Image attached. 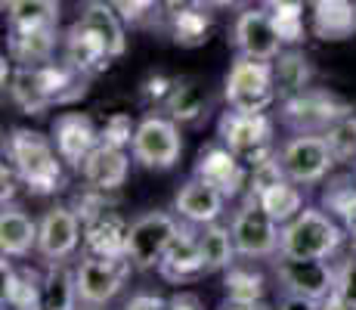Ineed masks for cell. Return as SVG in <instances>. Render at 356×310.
Wrapping results in <instances>:
<instances>
[{
    "instance_id": "41",
    "label": "cell",
    "mask_w": 356,
    "mask_h": 310,
    "mask_svg": "<svg viewBox=\"0 0 356 310\" xmlns=\"http://www.w3.org/2000/svg\"><path fill=\"white\" fill-rule=\"evenodd\" d=\"M168 310H204V304L195 292H177L168 298Z\"/></svg>"
},
{
    "instance_id": "24",
    "label": "cell",
    "mask_w": 356,
    "mask_h": 310,
    "mask_svg": "<svg viewBox=\"0 0 356 310\" xmlns=\"http://www.w3.org/2000/svg\"><path fill=\"white\" fill-rule=\"evenodd\" d=\"M78 301V270H68L63 261L50 264L40 286V310H74Z\"/></svg>"
},
{
    "instance_id": "35",
    "label": "cell",
    "mask_w": 356,
    "mask_h": 310,
    "mask_svg": "<svg viewBox=\"0 0 356 310\" xmlns=\"http://www.w3.org/2000/svg\"><path fill=\"white\" fill-rule=\"evenodd\" d=\"M208 29H211V22H208V16L202 13V6L174 16V40H177V44H183V47L202 44L204 34H208Z\"/></svg>"
},
{
    "instance_id": "26",
    "label": "cell",
    "mask_w": 356,
    "mask_h": 310,
    "mask_svg": "<svg viewBox=\"0 0 356 310\" xmlns=\"http://www.w3.org/2000/svg\"><path fill=\"white\" fill-rule=\"evenodd\" d=\"M10 31H38L59 25V0H10Z\"/></svg>"
},
{
    "instance_id": "32",
    "label": "cell",
    "mask_w": 356,
    "mask_h": 310,
    "mask_svg": "<svg viewBox=\"0 0 356 310\" xmlns=\"http://www.w3.org/2000/svg\"><path fill=\"white\" fill-rule=\"evenodd\" d=\"M316 19L325 38H344L356 29V6L353 0H319Z\"/></svg>"
},
{
    "instance_id": "5",
    "label": "cell",
    "mask_w": 356,
    "mask_h": 310,
    "mask_svg": "<svg viewBox=\"0 0 356 310\" xmlns=\"http://www.w3.org/2000/svg\"><path fill=\"white\" fill-rule=\"evenodd\" d=\"M223 146L232 149L251 168L273 155V121L266 112H227L217 124Z\"/></svg>"
},
{
    "instance_id": "45",
    "label": "cell",
    "mask_w": 356,
    "mask_h": 310,
    "mask_svg": "<svg viewBox=\"0 0 356 310\" xmlns=\"http://www.w3.org/2000/svg\"><path fill=\"white\" fill-rule=\"evenodd\" d=\"M204 3H211V6H236V3H242V0H204Z\"/></svg>"
},
{
    "instance_id": "13",
    "label": "cell",
    "mask_w": 356,
    "mask_h": 310,
    "mask_svg": "<svg viewBox=\"0 0 356 310\" xmlns=\"http://www.w3.org/2000/svg\"><path fill=\"white\" fill-rule=\"evenodd\" d=\"M276 279L282 292L304 295V298L325 301L334 292V267L325 261H307V258H289L279 254L276 261Z\"/></svg>"
},
{
    "instance_id": "31",
    "label": "cell",
    "mask_w": 356,
    "mask_h": 310,
    "mask_svg": "<svg viewBox=\"0 0 356 310\" xmlns=\"http://www.w3.org/2000/svg\"><path fill=\"white\" fill-rule=\"evenodd\" d=\"M40 286L38 277L29 270H10L3 267V301L13 310H40Z\"/></svg>"
},
{
    "instance_id": "33",
    "label": "cell",
    "mask_w": 356,
    "mask_h": 310,
    "mask_svg": "<svg viewBox=\"0 0 356 310\" xmlns=\"http://www.w3.org/2000/svg\"><path fill=\"white\" fill-rule=\"evenodd\" d=\"M266 292V279L260 273L248 270V267H229L227 273V298L238 301V304H254L264 301Z\"/></svg>"
},
{
    "instance_id": "34",
    "label": "cell",
    "mask_w": 356,
    "mask_h": 310,
    "mask_svg": "<svg viewBox=\"0 0 356 310\" xmlns=\"http://www.w3.org/2000/svg\"><path fill=\"white\" fill-rule=\"evenodd\" d=\"M328 149H332L334 162H353L356 158V118L353 115H344L332 124V127L323 130Z\"/></svg>"
},
{
    "instance_id": "36",
    "label": "cell",
    "mask_w": 356,
    "mask_h": 310,
    "mask_svg": "<svg viewBox=\"0 0 356 310\" xmlns=\"http://www.w3.org/2000/svg\"><path fill=\"white\" fill-rule=\"evenodd\" d=\"M325 205L344 217L347 233H350L353 242H356V186H350V180L334 183V189L325 192Z\"/></svg>"
},
{
    "instance_id": "1",
    "label": "cell",
    "mask_w": 356,
    "mask_h": 310,
    "mask_svg": "<svg viewBox=\"0 0 356 310\" xmlns=\"http://www.w3.org/2000/svg\"><path fill=\"white\" fill-rule=\"evenodd\" d=\"M87 75H78L74 68L40 62V65H19L10 78V96L22 112L44 115L50 106H68L87 93Z\"/></svg>"
},
{
    "instance_id": "2",
    "label": "cell",
    "mask_w": 356,
    "mask_h": 310,
    "mask_svg": "<svg viewBox=\"0 0 356 310\" xmlns=\"http://www.w3.org/2000/svg\"><path fill=\"white\" fill-rule=\"evenodd\" d=\"M6 158L22 177V186H29L34 196H50L63 189V155L56 143H50L38 130L16 127L6 137Z\"/></svg>"
},
{
    "instance_id": "4",
    "label": "cell",
    "mask_w": 356,
    "mask_h": 310,
    "mask_svg": "<svg viewBox=\"0 0 356 310\" xmlns=\"http://www.w3.org/2000/svg\"><path fill=\"white\" fill-rule=\"evenodd\" d=\"M227 102L236 112H266L276 102V75L270 62L238 56L227 75Z\"/></svg>"
},
{
    "instance_id": "16",
    "label": "cell",
    "mask_w": 356,
    "mask_h": 310,
    "mask_svg": "<svg viewBox=\"0 0 356 310\" xmlns=\"http://www.w3.org/2000/svg\"><path fill=\"white\" fill-rule=\"evenodd\" d=\"M127 171H130V155L124 153V146L108 143V140H99V146L81 164V174H84L87 186L99 192L121 189L127 180Z\"/></svg>"
},
{
    "instance_id": "21",
    "label": "cell",
    "mask_w": 356,
    "mask_h": 310,
    "mask_svg": "<svg viewBox=\"0 0 356 310\" xmlns=\"http://www.w3.org/2000/svg\"><path fill=\"white\" fill-rule=\"evenodd\" d=\"M78 22L84 25V29H90L102 44H106V50L112 59L124 56L127 38H124V25H121V13L115 10L108 0H90V3L84 6Z\"/></svg>"
},
{
    "instance_id": "38",
    "label": "cell",
    "mask_w": 356,
    "mask_h": 310,
    "mask_svg": "<svg viewBox=\"0 0 356 310\" xmlns=\"http://www.w3.org/2000/svg\"><path fill=\"white\" fill-rule=\"evenodd\" d=\"M334 292L356 307V254H347V258L334 267Z\"/></svg>"
},
{
    "instance_id": "30",
    "label": "cell",
    "mask_w": 356,
    "mask_h": 310,
    "mask_svg": "<svg viewBox=\"0 0 356 310\" xmlns=\"http://www.w3.org/2000/svg\"><path fill=\"white\" fill-rule=\"evenodd\" d=\"M257 199L264 202V208L273 215V220L276 224H289V220H294L304 211V196H300L298 183L294 180H279L273 186H266L264 192H257Z\"/></svg>"
},
{
    "instance_id": "8",
    "label": "cell",
    "mask_w": 356,
    "mask_h": 310,
    "mask_svg": "<svg viewBox=\"0 0 356 310\" xmlns=\"http://www.w3.org/2000/svg\"><path fill=\"white\" fill-rule=\"evenodd\" d=\"M180 233V224L168 215V211H149V215L136 217L127 233V258L136 270H149L159 267L164 251H168L170 239Z\"/></svg>"
},
{
    "instance_id": "27",
    "label": "cell",
    "mask_w": 356,
    "mask_h": 310,
    "mask_svg": "<svg viewBox=\"0 0 356 310\" xmlns=\"http://www.w3.org/2000/svg\"><path fill=\"white\" fill-rule=\"evenodd\" d=\"M198 248H202V261H204V273H217V270H229L232 258H236V242H232V230L229 226L204 224V230L198 233Z\"/></svg>"
},
{
    "instance_id": "43",
    "label": "cell",
    "mask_w": 356,
    "mask_h": 310,
    "mask_svg": "<svg viewBox=\"0 0 356 310\" xmlns=\"http://www.w3.org/2000/svg\"><path fill=\"white\" fill-rule=\"evenodd\" d=\"M323 310H356V307L350 304V301L341 298L338 292H332V295H328V298L323 301Z\"/></svg>"
},
{
    "instance_id": "39",
    "label": "cell",
    "mask_w": 356,
    "mask_h": 310,
    "mask_svg": "<svg viewBox=\"0 0 356 310\" xmlns=\"http://www.w3.org/2000/svg\"><path fill=\"white\" fill-rule=\"evenodd\" d=\"M108 3H112L115 10L121 13V19H127V22H134V25H140L143 19L155 13L159 0H108Z\"/></svg>"
},
{
    "instance_id": "14",
    "label": "cell",
    "mask_w": 356,
    "mask_h": 310,
    "mask_svg": "<svg viewBox=\"0 0 356 310\" xmlns=\"http://www.w3.org/2000/svg\"><path fill=\"white\" fill-rule=\"evenodd\" d=\"M81 224H84V220H81L78 211L65 208V205H56V208L47 211L38 224V251H40V258H47L50 264H56V261H65L68 254H74L81 236H84Z\"/></svg>"
},
{
    "instance_id": "10",
    "label": "cell",
    "mask_w": 356,
    "mask_h": 310,
    "mask_svg": "<svg viewBox=\"0 0 356 310\" xmlns=\"http://www.w3.org/2000/svg\"><path fill=\"white\" fill-rule=\"evenodd\" d=\"M279 164L289 180L298 186H310L319 183L334 168V155L323 134H298L279 149Z\"/></svg>"
},
{
    "instance_id": "18",
    "label": "cell",
    "mask_w": 356,
    "mask_h": 310,
    "mask_svg": "<svg viewBox=\"0 0 356 310\" xmlns=\"http://www.w3.org/2000/svg\"><path fill=\"white\" fill-rule=\"evenodd\" d=\"M195 177H202V180L214 183L227 199L238 196V192H242V186L248 183V171H245V162H242V158H238L236 153H232V149H227V146H211V149H204L202 158H198V164H195Z\"/></svg>"
},
{
    "instance_id": "28",
    "label": "cell",
    "mask_w": 356,
    "mask_h": 310,
    "mask_svg": "<svg viewBox=\"0 0 356 310\" xmlns=\"http://www.w3.org/2000/svg\"><path fill=\"white\" fill-rule=\"evenodd\" d=\"M56 50V29H38V31H10V56L19 65H40L50 62Z\"/></svg>"
},
{
    "instance_id": "23",
    "label": "cell",
    "mask_w": 356,
    "mask_h": 310,
    "mask_svg": "<svg viewBox=\"0 0 356 310\" xmlns=\"http://www.w3.org/2000/svg\"><path fill=\"white\" fill-rule=\"evenodd\" d=\"M211 109V93L204 84H198L193 78L174 81L168 100H164V112L168 118H174L177 124H195L198 118H204Z\"/></svg>"
},
{
    "instance_id": "37",
    "label": "cell",
    "mask_w": 356,
    "mask_h": 310,
    "mask_svg": "<svg viewBox=\"0 0 356 310\" xmlns=\"http://www.w3.org/2000/svg\"><path fill=\"white\" fill-rule=\"evenodd\" d=\"M273 19H276V29L282 34L285 44H294V40L304 38V22H300L298 0H279V6L273 10Z\"/></svg>"
},
{
    "instance_id": "3",
    "label": "cell",
    "mask_w": 356,
    "mask_h": 310,
    "mask_svg": "<svg viewBox=\"0 0 356 310\" xmlns=\"http://www.w3.org/2000/svg\"><path fill=\"white\" fill-rule=\"evenodd\" d=\"M344 242V233L328 215L316 208H304L294 220L282 224L279 236V254L289 258H307V261H325Z\"/></svg>"
},
{
    "instance_id": "9",
    "label": "cell",
    "mask_w": 356,
    "mask_h": 310,
    "mask_svg": "<svg viewBox=\"0 0 356 310\" xmlns=\"http://www.w3.org/2000/svg\"><path fill=\"white\" fill-rule=\"evenodd\" d=\"M344 115H350V106L325 91H310L307 87V91L282 100V121L298 134H323L325 127H332Z\"/></svg>"
},
{
    "instance_id": "40",
    "label": "cell",
    "mask_w": 356,
    "mask_h": 310,
    "mask_svg": "<svg viewBox=\"0 0 356 310\" xmlns=\"http://www.w3.org/2000/svg\"><path fill=\"white\" fill-rule=\"evenodd\" d=\"M279 310H323V301L316 298H304V295H282L279 301Z\"/></svg>"
},
{
    "instance_id": "25",
    "label": "cell",
    "mask_w": 356,
    "mask_h": 310,
    "mask_svg": "<svg viewBox=\"0 0 356 310\" xmlns=\"http://www.w3.org/2000/svg\"><path fill=\"white\" fill-rule=\"evenodd\" d=\"M0 245L6 258H25L38 248V224L19 208H3L0 217Z\"/></svg>"
},
{
    "instance_id": "15",
    "label": "cell",
    "mask_w": 356,
    "mask_h": 310,
    "mask_svg": "<svg viewBox=\"0 0 356 310\" xmlns=\"http://www.w3.org/2000/svg\"><path fill=\"white\" fill-rule=\"evenodd\" d=\"M102 134L93 127V121L81 112H63L53 121V143H56L63 162L81 171V164L87 162V155L99 146Z\"/></svg>"
},
{
    "instance_id": "7",
    "label": "cell",
    "mask_w": 356,
    "mask_h": 310,
    "mask_svg": "<svg viewBox=\"0 0 356 310\" xmlns=\"http://www.w3.org/2000/svg\"><path fill=\"white\" fill-rule=\"evenodd\" d=\"M130 153L134 162L152 171H168L180 162L183 155V137L174 118H161V115H149L134 127V140H130Z\"/></svg>"
},
{
    "instance_id": "19",
    "label": "cell",
    "mask_w": 356,
    "mask_h": 310,
    "mask_svg": "<svg viewBox=\"0 0 356 310\" xmlns=\"http://www.w3.org/2000/svg\"><path fill=\"white\" fill-rule=\"evenodd\" d=\"M127 233L130 224H124L115 211L102 208L93 217L84 220V245L87 254L97 258H127Z\"/></svg>"
},
{
    "instance_id": "17",
    "label": "cell",
    "mask_w": 356,
    "mask_h": 310,
    "mask_svg": "<svg viewBox=\"0 0 356 310\" xmlns=\"http://www.w3.org/2000/svg\"><path fill=\"white\" fill-rule=\"evenodd\" d=\"M223 205H227V196L202 177H189L174 199V211L193 226L214 224L223 215Z\"/></svg>"
},
{
    "instance_id": "29",
    "label": "cell",
    "mask_w": 356,
    "mask_h": 310,
    "mask_svg": "<svg viewBox=\"0 0 356 310\" xmlns=\"http://www.w3.org/2000/svg\"><path fill=\"white\" fill-rule=\"evenodd\" d=\"M273 75H276V91L282 100L300 93L310 87V78H313V68H310V59L304 56L300 50H289V53H279V62L273 65Z\"/></svg>"
},
{
    "instance_id": "12",
    "label": "cell",
    "mask_w": 356,
    "mask_h": 310,
    "mask_svg": "<svg viewBox=\"0 0 356 310\" xmlns=\"http://www.w3.org/2000/svg\"><path fill=\"white\" fill-rule=\"evenodd\" d=\"M282 34L276 29V19L266 10H245L232 25V47L238 50V56L273 62L282 53Z\"/></svg>"
},
{
    "instance_id": "42",
    "label": "cell",
    "mask_w": 356,
    "mask_h": 310,
    "mask_svg": "<svg viewBox=\"0 0 356 310\" xmlns=\"http://www.w3.org/2000/svg\"><path fill=\"white\" fill-rule=\"evenodd\" d=\"M124 310H168V298H159V295H134Z\"/></svg>"
},
{
    "instance_id": "20",
    "label": "cell",
    "mask_w": 356,
    "mask_h": 310,
    "mask_svg": "<svg viewBox=\"0 0 356 310\" xmlns=\"http://www.w3.org/2000/svg\"><path fill=\"white\" fill-rule=\"evenodd\" d=\"M159 270L170 282H186L202 277L204 261H202V248H198V233H193L189 226H180V233L170 239L168 251H164Z\"/></svg>"
},
{
    "instance_id": "6",
    "label": "cell",
    "mask_w": 356,
    "mask_h": 310,
    "mask_svg": "<svg viewBox=\"0 0 356 310\" xmlns=\"http://www.w3.org/2000/svg\"><path fill=\"white\" fill-rule=\"evenodd\" d=\"M232 230V242H236V251L242 258H270V254L279 251V224L273 220V215L264 208V202L248 192L242 202V208L236 211L229 224Z\"/></svg>"
},
{
    "instance_id": "44",
    "label": "cell",
    "mask_w": 356,
    "mask_h": 310,
    "mask_svg": "<svg viewBox=\"0 0 356 310\" xmlns=\"http://www.w3.org/2000/svg\"><path fill=\"white\" fill-rule=\"evenodd\" d=\"M223 310H266L264 301H254V304H238V301H229Z\"/></svg>"
},
{
    "instance_id": "22",
    "label": "cell",
    "mask_w": 356,
    "mask_h": 310,
    "mask_svg": "<svg viewBox=\"0 0 356 310\" xmlns=\"http://www.w3.org/2000/svg\"><path fill=\"white\" fill-rule=\"evenodd\" d=\"M108 50L106 44L93 34L90 29H84L81 22H74L65 34V65L74 68L78 75H93L99 68L108 65Z\"/></svg>"
},
{
    "instance_id": "11",
    "label": "cell",
    "mask_w": 356,
    "mask_h": 310,
    "mask_svg": "<svg viewBox=\"0 0 356 310\" xmlns=\"http://www.w3.org/2000/svg\"><path fill=\"white\" fill-rule=\"evenodd\" d=\"M130 267H134L130 258H97V254H87L78 267L81 304L102 307L108 301H115V295L124 288Z\"/></svg>"
}]
</instances>
